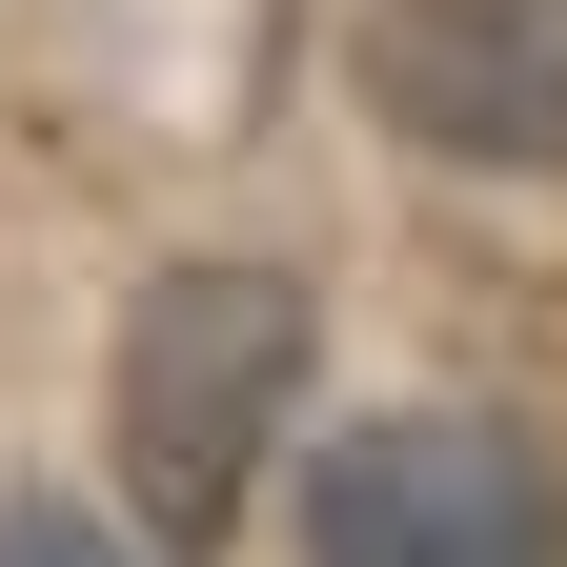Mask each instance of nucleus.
I'll use <instances>...</instances> for the list:
<instances>
[{
    "mask_svg": "<svg viewBox=\"0 0 567 567\" xmlns=\"http://www.w3.org/2000/svg\"><path fill=\"white\" fill-rule=\"evenodd\" d=\"M305 567H567V486L486 405H385L305 466Z\"/></svg>",
    "mask_w": 567,
    "mask_h": 567,
    "instance_id": "obj_2",
    "label": "nucleus"
},
{
    "mask_svg": "<svg viewBox=\"0 0 567 567\" xmlns=\"http://www.w3.org/2000/svg\"><path fill=\"white\" fill-rule=\"evenodd\" d=\"M0 567H163V547H122L102 507H41L21 486V507H0Z\"/></svg>",
    "mask_w": 567,
    "mask_h": 567,
    "instance_id": "obj_4",
    "label": "nucleus"
},
{
    "mask_svg": "<svg viewBox=\"0 0 567 567\" xmlns=\"http://www.w3.org/2000/svg\"><path fill=\"white\" fill-rule=\"evenodd\" d=\"M365 102L425 142V163L547 183L567 163V0H385L365 21Z\"/></svg>",
    "mask_w": 567,
    "mask_h": 567,
    "instance_id": "obj_3",
    "label": "nucleus"
},
{
    "mask_svg": "<svg viewBox=\"0 0 567 567\" xmlns=\"http://www.w3.org/2000/svg\"><path fill=\"white\" fill-rule=\"evenodd\" d=\"M305 405V284L284 264H163L122 305V365H102V425H122V486L163 547H224L244 486Z\"/></svg>",
    "mask_w": 567,
    "mask_h": 567,
    "instance_id": "obj_1",
    "label": "nucleus"
}]
</instances>
